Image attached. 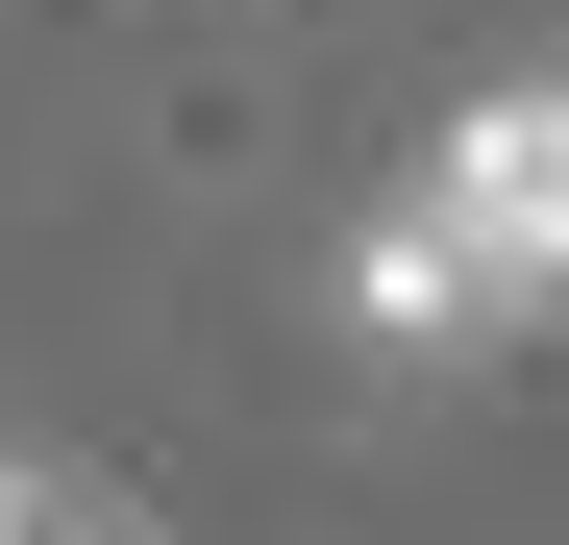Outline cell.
<instances>
[{
	"mask_svg": "<svg viewBox=\"0 0 569 545\" xmlns=\"http://www.w3.org/2000/svg\"><path fill=\"white\" fill-rule=\"evenodd\" d=\"M0 545H149V521L74 472V446H0Z\"/></svg>",
	"mask_w": 569,
	"mask_h": 545,
	"instance_id": "7a4b0ae2",
	"label": "cell"
},
{
	"mask_svg": "<svg viewBox=\"0 0 569 545\" xmlns=\"http://www.w3.org/2000/svg\"><path fill=\"white\" fill-rule=\"evenodd\" d=\"M520 323H569V75L470 100L397 199L347 224V347L446 373V347H520Z\"/></svg>",
	"mask_w": 569,
	"mask_h": 545,
	"instance_id": "6da1fadb",
	"label": "cell"
}]
</instances>
